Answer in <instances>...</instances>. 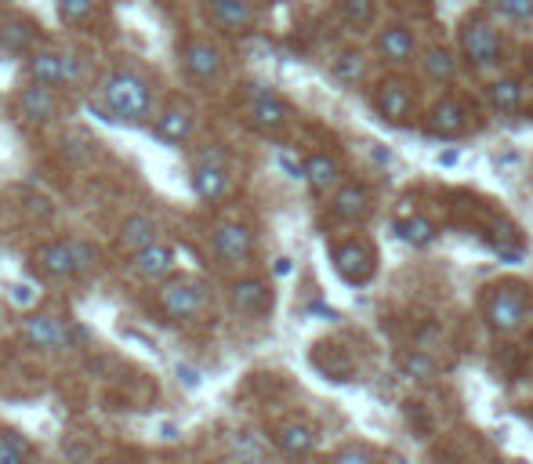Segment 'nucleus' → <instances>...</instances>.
I'll return each instance as SVG.
<instances>
[{
    "label": "nucleus",
    "instance_id": "nucleus-1",
    "mask_svg": "<svg viewBox=\"0 0 533 464\" xmlns=\"http://www.w3.org/2000/svg\"><path fill=\"white\" fill-rule=\"evenodd\" d=\"M95 109L106 120H117L124 127H146L153 124V84H149L138 69H113L102 84H98Z\"/></svg>",
    "mask_w": 533,
    "mask_h": 464
},
{
    "label": "nucleus",
    "instance_id": "nucleus-2",
    "mask_svg": "<svg viewBox=\"0 0 533 464\" xmlns=\"http://www.w3.org/2000/svg\"><path fill=\"white\" fill-rule=\"evenodd\" d=\"M504 33L490 11H468L457 22V55L472 73H486V69H501L504 62Z\"/></svg>",
    "mask_w": 533,
    "mask_h": 464
},
{
    "label": "nucleus",
    "instance_id": "nucleus-3",
    "mask_svg": "<svg viewBox=\"0 0 533 464\" xmlns=\"http://www.w3.org/2000/svg\"><path fill=\"white\" fill-rule=\"evenodd\" d=\"M211 309V283L196 272H171L156 283V312L171 323H193Z\"/></svg>",
    "mask_w": 533,
    "mask_h": 464
},
{
    "label": "nucleus",
    "instance_id": "nucleus-4",
    "mask_svg": "<svg viewBox=\"0 0 533 464\" xmlns=\"http://www.w3.org/2000/svg\"><path fill=\"white\" fill-rule=\"evenodd\" d=\"M479 312H483V323L494 330L497 338H512L530 323V298H526L523 283H490L479 298Z\"/></svg>",
    "mask_w": 533,
    "mask_h": 464
},
{
    "label": "nucleus",
    "instance_id": "nucleus-5",
    "mask_svg": "<svg viewBox=\"0 0 533 464\" xmlns=\"http://www.w3.org/2000/svg\"><path fill=\"white\" fill-rule=\"evenodd\" d=\"M370 109L385 120L388 127H410L417 116V91L407 77L385 73L378 84L370 87Z\"/></svg>",
    "mask_w": 533,
    "mask_h": 464
},
{
    "label": "nucleus",
    "instance_id": "nucleus-6",
    "mask_svg": "<svg viewBox=\"0 0 533 464\" xmlns=\"http://www.w3.org/2000/svg\"><path fill=\"white\" fill-rule=\"evenodd\" d=\"M330 265H334V272L349 287H367L374 280V272H378V247L363 232L345 236V240H334L330 243Z\"/></svg>",
    "mask_w": 533,
    "mask_h": 464
},
{
    "label": "nucleus",
    "instance_id": "nucleus-7",
    "mask_svg": "<svg viewBox=\"0 0 533 464\" xmlns=\"http://www.w3.org/2000/svg\"><path fill=\"white\" fill-rule=\"evenodd\" d=\"M189 189L200 203H222L233 193V167L222 149H200L189 167Z\"/></svg>",
    "mask_w": 533,
    "mask_h": 464
},
{
    "label": "nucleus",
    "instance_id": "nucleus-8",
    "mask_svg": "<svg viewBox=\"0 0 533 464\" xmlns=\"http://www.w3.org/2000/svg\"><path fill=\"white\" fill-rule=\"evenodd\" d=\"M26 77L44 87H73L84 80V58L66 48H37L26 55Z\"/></svg>",
    "mask_w": 533,
    "mask_h": 464
},
{
    "label": "nucleus",
    "instance_id": "nucleus-9",
    "mask_svg": "<svg viewBox=\"0 0 533 464\" xmlns=\"http://www.w3.org/2000/svg\"><path fill=\"white\" fill-rule=\"evenodd\" d=\"M370 51H374V58L388 69H403V66H410L414 58H421L417 33L407 26V22H385V26L374 29Z\"/></svg>",
    "mask_w": 533,
    "mask_h": 464
},
{
    "label": "nucleus",
    "instance_id": "nucleus-10",
    "mask_svg": "<svg viewBox=\"0 0 533 464\" xmlns=\"http://www.w3.org/2000/svg\"><path fill=\"white\" fill-rule=\"evenodd\" d=\"M22 338L37 352H69L77 341V330L59 312H26L22 316Z\"/></svg>",
    "mask_w": 533,
    "mask_h": 464
},
{
    "label": "nucleus",
    "instance_id": "nucleus-11",
    "mask_svg": "<svg viewBox=\"0 0 533 464\" xmlns=\"http://www.w3.org/2000/svg\"><path fill=\"white\" fill-rule=\"evenodd\" d=\"M178 58H182L185 77L200 87L214 84L225 73V51L211 37H189L182 44V51H178Z\"/></svg>",
    "mask_w": 533,
    "mask_h": 464
},
{
    "label": "nucleus",
    "instance_id": "nucleus-12",
    "mask_svg": "<svg viewBox=\"0 0 533 464\" xmlns=\"http://www.w3.org/2000/svg\"><path fill=\"white\" fill-rule=\"evenodd\" d=\"M291 102L287 98H280L272 87L265 84H247V120H251L258 131H265V135H276V131H283V127L291 124Z\"/></svg>",
    "mask_w": 533,
    "mask_h": 464
},
{
    "label": "nucleus",
    "instance_id": "nucleus-13",
    "mask_svg": "<svg viewBox=\"0 0 533 464\" xmlns=\"http://www.w3.org/2000/svg\"><path fill=\"white\" fill-rule=\"evenodd\" d=\"M468 127H472V109H468L465 98L457 95L436 98L425 113V131L432 138H443V142H454V138L468 135Z\"/></svg>",
    "mask_w": 533,
    "mask_h": 464
},
{
    "label": "nucleus",
    "instance_id": "nucleus-14",
    "mask_svg": "<svg viewBox=\"0 0 533 464\" xmlns=\"http://www.w3.org/2000/svg\"><path fill=\"white\" fill-rule=\"evenodd\" d=\"M207 240H211V254L222 265H243V261H251L254 247H258L254 229L243 222H218Z\"/></svg>",
    "mask_w": 533,
    "mask_h": 464
},
{
    "label": "nucleus",
    "instance_id": "nucleus-15",
    "mask_svg": "<svg viewBox=\"0 0 533 464\" xmlns=\"http://www.w3.org/2000/svg\"><path fill=\"white\" fill-rule=\"evenodd\" d=\"M374 214V193H370L367 182H356V178H345V182L330 193V218L345 225H363L370 222Z\"/></svg>",
    "mask_w": 533,
    "mask_h": 464
},
{
    "label": "nucleus",
    "instance_id": "nucleus-16",
    "mask_svg": "<svg viewBox=\"0 0 533 464\" xmlns=\"http://www.w3.org/2000/svg\"><path fill=\"white\" fill-rule=\"evenodd\" d=\"M200 4H204V15L211 19V26L225 37L254 33V22H258L254 0H200Z\"/></svg>",
    "mask_w": 533,
    "mask_h": 464
},
{
    "label": "nucleus",
    "instance_id": "nucleus-17",
    "mask_svg": "<svg viewBox=\"0 0 533 464\" xmlns=\"http://www.w3.org/2000/svg\"><path fill=\"white\" fill-rule=\"evenodd\" d=\"M30 269L40 280L62 283L77 276V261H73V240H44L40 247H33Z\"/></svg>",
    "mask_w": 533,
    "mask_h": 464
},
{
    "label": "nucleus",
    "instance_id": "nucleus-18",
    "mask_svg": "<svg viewBox=\"0 0 533 464\" xmlns=\"http://www.w3.org/2000/svg\"><path fill=\"white\" fill-rule=\"evenodd\" d=\"M149 131H153V138L160 145H171V149H178V145L189 142V138H193V131H196L193 106H185V102H167V106L153 116Z\"/></svg>",
    "mask_w": 533,
    "mask_h": 464
},
{
    "label": "nucleus",
    "instance_id": "nucleus-19",
    "mask_svg": "<svg viewBox=\"0 0 533 464\" xmlns=\"http://www.w3.org/2000/svg\"><path fill=\"white\" fill-rule=\"evenodd\" d=\"M272 283L265 280V276H240V280L229 287V305H233V312H240V316L247 319H262L272 312Z\"/></svg>",
    "mask_w": 533,
    "mask_h": 464
},
{
    "label": "nucleus",
    "instance_id": "nucleus-20",
    "mask_svg": "<svg viewBox=\"0 0 533 464\" xmlns=\"http://www.w3.org/2000/svg\"><path fill=\"white\" fill-rule=\"evenodd\" d=\"M316 443H320V428L305 421V417H287V421L272 428V446L283 457H309L316 450Z\"/></svg>",
    "mask_w": 533,
    "mask_h": 464
},
{
    "label": "nucleus",
    "instance_id": "nucleus-21",
    "mask_svg": "<svg viewBox=\"0 0 533 464\" xmlns=\"http://www.w3.org/2000/svg\"><path fill=\"white\" fill-rule=\"evenodd\" d=\"M175 261H178V247L171 240H156L153 247L146 251L131 254V272H135L138 280H149V283H160L167 280L171 272H175Z\"/></svg>",
    "mask_w": 533,
    "mask_h": 464
},
{
    "label": "nucleus",
    "instance_id": "nucleus-22",
    "mask_svg": "<svg viewBox=\"0 0 533 464\" xmlns=\"http://www.w3.org/2000/svg\"><path fill=\"white\" fill-rule=\"evenodd\" d=\"M19 113L30 120V124H55L62 116V106H59V95H55V87H44L37 84V80H30V84L19 91Z\"/></svg>",
    "mask_w": 533,
    "mask_h": 464
},
{
    "label": "nucleus",
    "instance_id": "nucleus-23",
    "mask_svg": "<svg viewBox=\"0 0 533 464\" xmlns=\"http://www.w3.org/2000/svg\"><path fill=\"white\" fill-rule=\"evenodd\" d=\"M312 367L320 370L323 377H330V381H356L359 377L356 356L338 341H320L312 348Z\"/></svg>",
    "mask_w": 533,
    "mask_h": 464
},
{
    "label": "nucleus",
    "instance_id": "nucleus-24",
    "mask_svg": "<svg viewBox=\"0 0 533 464\" xmlns=\"http://www.w3.org/2000/svg\"><path fill=\"white\" fill-rule=\"evenodd\" d=\"M301 178L309 182V189L316 196H330L345 182V171H341V160L334 153H312L301 164Z\"/></svg>",
    "mask_w": 533,
    "mask_h": 464
},
{
    "label": "nucleus",
    "instance_id": "nucleus-25",
    "mask_svg": "<svg viewBox=\"0 0 533 464\" xmlns=\"http://www.w3.org/2000/svg\"><path fill=\"white\" fill-rule=\"evenodd\" d=\"M417 62H421V73H425L428 84L436 87H450L461 73V55H457V48H446V44H428Z\"/></svg>",
    "mask_w": 533,
    "mask_h": 464
},
{
    "label": "nucleus",
    "instance_id": "nucleus-26",
    "mask_svg": "<svg viewBox=\"0 0 533 464\" xmlns=\"http://www.w3.org/2000/svg\"><path fill=\"white\" fill-rule=\"evenodd\" d=\"M486 102L501 116L519 113L526 106V80L519 73H501V77H494L486 84Z\"/></svg>",
    "mask_w": 533,
    "mask_h": 464
},
{
    "label": "nucleus",
    "instance_id": "nucleus-27",
    "mask_svg": "<svg viewBox=\"0 0 533 464\" xmlns=\"http://www.w3.org/2000/svg\"><path fill=\"white\" fill-rule=\"evenodd\" d=\"M117 240L127 254H138L153 247L156 240H164V236H160V222H156L153 214H127L124 222H120Z\"/></svg>",
    "mask_w": 533,
    "mask_h": 464
},
{
    "label": "nucleus",
    "instance_id": "nucleus-28",
    "mask_svg": "<svg viewBox=\"0 0 533 464\" xmlns=\"http://www.w3.org/2000/svg\"><path fill=\"white\" fill-rule=\"evenodd\" d=\"M334 15L349 33H374L381 26L378 0H334Z\"/></svg>",
    "mask_w": 533,
    "mask_h": 464
},
{
    "label": "nucleus",
    "instance_id": "nucleus-29",
    "mask_svg": "<svg viewBox=\"0 0 533 464\" xmlns=\"http://www.w3.org/2000/svg\"><path fill=\"white\" fill-rule=\"evenodd\" d=\"M363 73H367V55L359 48H352V44H345V48H338L330 55V77L341 80V84H359Z\"/></svg>",
    "mask_w": 533,
    "mask_h": 464
},
{
    "label": "nucleus",
    "instance_id": "nucleus-30",
    "mask_svg": "<svg viewBox=\"0 0 533 464\" xmlns=\"http://www.w3.org/2000/svg\"><path fill=\"white\" fill-rule=\"evenodd\" d=\"M396 363H399V374L410 377V381H421V385L439 377V363L428 352H421V348H403L396 356Z\"/></svg>",
    "mask_w": 533,
    "mask_h": 464
},
{
    "label": "nucleus",
    "instance_id": "nucleus-31",
    "mask_svg": "<svg viewBox=\"0 0 533 464\" xmlns=\"http://www.w3.org/2000/svg\"><path fill=\"white\" fill-rule=\"evenodd\" d=\"M396 232H399V240L410 243V247H428V243H436V236H439L436 222H428L425 214H410V218L396 222Z\"/></svg>",
    "mask_w": 533,
    "mask_h": 464
},
{
    "label": "nucleus",
    "instance_id": "nucleus-32",
    "mask_svg": "<svg viewBox=\"0 0 533 464\" xmlns=\"http://www.w3.org/2000/svg\"><path fill=\"white\" fill-rule=\"evenodd\" d=\"M490 15L508 26L530 29L533 26V0H490Z\"/></svg>",
    "mask_w": 533,
    "mask_h": 464
},
{
    "label": "nucleus",
    "instance_id": "nucleus-33",
    "mask_svg": "<svg viewBox=\"0 0 533 464\" xmlns=\"http://www.w3.org/2000/svg\"><path fill=\"white\" fill-rule=\"evenodd\" d=\"M33 454L30 439L15 428H0V464H26Z\"/></svg>",
    "mask_w": 533,
    "mask_h": 464
},
{
    "label": "nucleus",
    "instance_id": "nucleus-34",
    "mask_svg": "<svg viewBox=\"0 0 533 464\" xmlns=\"http://www.w3.org/2000/svg\"><path fill=\"white\" fill-rule=\"evenodd\" d=\"M98 0H59V19L66 26H88L95 19Z\"/></svg>",
    "mask_w": 533,
    "mask_h": 464
},
{
    "label": "nucleus",
    "instance_id": "nucleus-35",
    "mask_svg": "<svg viewBox=\"0 0 533 464\" xmlns=\"http://www.w3.org/2000/svg\"><path fill=\"white\" fill-rule=\"evenodd\" d=\"M73 261H77V276H91L102 265V251L91 240H73Z\"/></svg>",
    "mask_w": 533,
    "mask_h": 464
},
{
    "label": "nucleus",
    "instance_id": "nucleus-36",
    "mask_svg": "<svg viewBox=\"0 0 533 464\" xmlns=\"http://www.w3.org/2000/svg\"><path fill=\"white\" fill-rule=\"evenodd\" d=\"M330 464H381V457L374 454L367 443H349V446H341L338 454L330 457Z\"/></svg>",
    "mask_w": 533,
    "mask_h": 464
},
{
    "label": "nucleus",
    "instance_id": "nucleus-37",
    "mask_svg": "<svg viewBox=\"0 0 533 464\" xmlns=\"http://www.w3.org/2000/svg\"><path fill=\"white\" fill-rule=\"evenodd\" d=\"M8 301L15 305V309L30 312L33 305H37V287H33V283H11V287H8Z\"/></svg>",
    "mask_w": 533,
    "mask_h": 464
},
{
    "label": "nucleus",
    "instance_id": "nucleus-38",
    "mask_svg": "<svg viewBox=\"0 0 533 464\" xmlns=\"http://www.w3.org/2000/svg\"><path fill=\"white\" fill-rule=\"evenodd\" d=\"M526 73H533V48L526 51Z\"/></svg>",
    "mask_w": 533,
    "mask_h": 464
},
{
    "label": "nucleus",
    "instance_id": "nucleus-39",
    "mask_svg": "<svg viewBox=\"0 0 533 464\" xmlns=\"http://www.w3.org/2000/svg\"><path fill=\"white\" fill-rule=\"evenodd\" d=\"M530 345H533V330H530Z\"/></svg>",
    "mask_w": 533,
    "mask_h": 464
}]
</instances>
